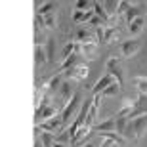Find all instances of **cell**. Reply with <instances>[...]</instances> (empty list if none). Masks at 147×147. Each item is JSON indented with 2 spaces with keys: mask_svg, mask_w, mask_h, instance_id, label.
<instances>
[{
  "mask_svg": "<svg viewBox=\"0 0 147 147\" xmlns=\"http://www.w3.org/2000/svg\"><path fill=\"white\" fill-rule=\"evenodd\" d=\"M134 86L138 88V92L147 96V76H134Z\"/></svg>",
  "mask_w": 147,
  "mask_h": 147,
  "instance_id": "obj_19",
  "label": "cell"
},
{
  "mask_svg": "<svg viewBox=\"0 0 147 147\" xmlns=\"http://www.w3.org/2000/svg\"><path fill=\"white\" fill-rule=\"evenodd\" d=\"M113 82H115V78H113L111 75H107V73H105V75L92 86V94H94V96H99V94L103 92V90L109 86V84H113Z\"/></svg>",
  "mask_w": 147,
  "mask_h": 147,
  "instance_id": "obj_8",
  "label": "cell"
},
{
  "mask_svg": "<svg viewBox=\"0 0 147 147\" xmlns=\"http://www.w3.org/2000/svg\"><path fill=\"white\" fill-rule=\"evenodd\" d=\"M75 8H76V11H90V10H94V2H90V0H78L75 4Z\"/></svg>",
  "mask_w": 147,
  "mask_h": 147,
  "instance_id": "obj_23",
  "label": "cell"
},
{
  "mask_svg": "<svg viewBox=\"0 0 147 147\" xmlns=\"http://www.w3.org/2000/svg\"><path fill=\"white\" fill-rule=\"evenodd\" d=\"M73 54H75V42H69V44H65V48H63V59H67V57H71Z\"/></svg>",
  "mask_w": 147,
  "mask_h": 147,
  "instance_id": "obj_29",
  "label": "cell"
},
{
  "mask_svg": "<svg viewBox=\"0 0 147 147\" xmlns=\"http://www.w3.org/2000/svg\"><path fill=\"white\" fill-rule=\"evenodd\" d=\"M55 142H59V143H65V142H71V134H69V130H63L59 134V136L55 138Z\"/></svg>",
  "mask_w": 147,
  "mask_h": 147,
  "instance_id": "obj_32",
  "label": "cell"
},
{
  "mask_svg": "<svg viewBox=\"0 0 147 147\" xmlns=\"http://www.w3.org/2000/svg\"><path fill=\"white\" fill-rule=\"evenodd\" d=\"M143 29V17H138V19H134V21L128 25V33L132 34V36H136V34L142 33Z\"/></svg>",
  "mask_w": 147,
  "mask_h": 147,
  "instance_id": "obj_16",
  "label": "cell"
},
{
  "mask_svg": "<svg viewBox=\"0 0 147 147\" xmlns=\"http://www.w3.org/2000/svg\"><path fill=\"white\" fill-rule=\"evenodd\" d=\"M54 48H55L54 38H48V40H46V54H48V61H54Z\"/></svg>",
  "mask_w": 147,
  "mask_h": 147,
  "instance_id": "obj_27",
  "label": "cell"
},
{
  "mask_svg": "<svg viewBox=\"0 0 147 147\" xmlns=\"http://www.w3.org/2000/svg\"><path fill=\"white\" fill-rule=\"evenodd\" d=\"M71 84L69 82H63L61 84V88H59V92H57V99H61V101H65V105L71 101Z\"/></svg>",
  "mask_w": 147,
  "mask_h": 147,
  "instance_id": "obj_13",
  "label": "cell"
},
{
  "mask_svg": "<svg viewBox=\"0 0 147 147\" xmlns=\"http://www.w3.org/2000/svg\"><path fill=\"white\" fill-rule=\"evenodd\" d=\"M132 6H130V2H126V0H120L119 2V10H117V16H120V13H126V11L130 10Z\"/></svg>",
  "mask_w": 147,
  "mask_h": 147,
  "instance_id": "obj_31",
  "label": "cell"
},
{
  "mask_svg": "<svg viewBox=\"0 0 147 147\" xmlns=\"http://www.w3.org/2000/svg\"><path fill=\"white\" fill-rule=\"evenodd\" d=\"M113 140H109V138H101V145L99 147H113Z\"/></svg>",
  "mask_w": 147,
  "mask_h": 147,
  "instance_id": "obj_33",
  "label": "cell"
},
{
  "mask_svg": "<svg viewBox=\"0 0 147 147\" xmlns=\"http://www.w3.org/2000/svg\"><path fill=\"white\" fill-rule=\"evenodd\" d=\"M115 119H117V128H115V132H117L119 136H122V138H136L134 136V130H132V126H130L128 117H115Z\"/></svg>",
  "mask_w": 147,
  "mask_h": 147,
  "instance_id": "obj_3",
  "label": "cell"
},
{
  "mask_svg": "<svg viewBox=\"0 0 147 147\" xmlns=\"http://www.w3.org/2000/svg\"><path fill=\"white\" fill-rule=\"evenodd\" d=\"M138 17H140V16H138V10L134 8V6H132L130 10L126 11V21H128V25H130V23L134 21V19H138Z\"/></svg>",
  "mask_w": 147,
  "mask_h": 147,
  "instance_id": "obj_30",
  "label": "cell"
},
{
  "mask_svg": "<svg viewBox=\"0 0 147 147\" xmlns=\"http://www.w3.org/2000/svg\"><path fill=\"white\" fill-rule=\"evenodd\" d=\"M54 147H67V145H65V143H59V142H55V143H54Z\"/></svg>",
  "mask_w": 147,
  "mask_h": 147,
  "instance_id": "obj_38",
  "label": "cell"
},
{
  "mask_svg": "<svg viewBox=\"0 0 147 147\" xmlns=\"http://www.w3.org/2000/svg\"><path fill=\"white\" fill-rule=\"evenodd\" d=\"M78 65V54H73L71 57H67V59H63V63L59 65V73L61 71H69V69H73V67Z\"/></svg>",
  "mask_w": 147,
  "mask_h": 147,
  "instance_id": "obj_14",
  "label": "cell"
},
{
  "mask_svg": "<svg viewBox=\"0 0 147 147\" xmlns=\"http://www.w3.org/2000/svg\"><path fill=\"white\" fill-rule=\"evenodd\" d=\"M142 48V40L140 38H128L126 42H122V55L124 57H132L136 55Z\"/></svg>",
  "mask_w": 147,
  "mask_h": 147,
  "instance_id": "obj_5",
  "label": "cell"
},
{
  "mask_svg": "<svg viewBox=\"0 0 147 147\" xmlns=\"http://www.w3.org/2000/svg\"><path fill=\"white\" fill-rule=\"evenodd\" d=\"M61 126H63V117H61V115H55V117H52V119L44 120L42 124L38 126V130L54 134V132H57V128H61Z\"/></svg>",
  "mask_w": 147,
  "mask_h": 147,
  "instance_id": "obj_4",
  "label": "cell"
},
{
  "mask_svg": "<svg viewBox=\"0 0 147 147\" xmlns=\"http://www.w3.org/2000/svg\"><path fill=\"white\" fill-rule=\"evenodd\" d=\"M82 147H98V142H90V143H86V145H82Z\"/></svg>",
  "mask_w": 147,
  "mask_h": 147,
  "instance_id": "obj_37",
  "label": "cell"
},
{
  "mask_svg": "<svg viewBox=\"0 0 147 147\" xmlns=\"http://www.w3.org/2000/svg\"><path fill=\"white\" fill-rule=\"evenodd\" d=\"M94 13L101 19V21H109L111 17L107 16V11L103 10V6H101V2H94Z\"/></svg>",
  "mask_w": 147,
  "mask_h": 147,
  "instance_id": "obj_21",
  "label": "cell"
},
{
  "mask_svg": "<svg viewBox=\"0 0 147 147\" xmlns=\"http://www.w3.org/2000/svg\"><path fill=\"white\" fill-rule=\"evenodd\" d=\"M61 78H63V76H61V73H57V75H54L52 78H50V82H48V92L55 94L57 90H59L61 84H63V82H61Z\"/></svg>",
  "mask_w": 147,
  "mask_h": 147,
  "instance_id": "obj_15",
  "label": "cell"
},
{
  "mask_svg": "<svg viewBox=\"0 0 147 147\" xmlns=\"http://www.w3.org/2000/svg\"><path fill=\"white\" fill-rule=\"evenodd\" d=\"M94 128H96L99 134H105V132H115V128H117V119H107V120H103V122L96 124Z\"/></svg>",
  "mask_w": 147,
  "mask_h": 147,
  "instance_id": "obj_11",
  "label": "cell"
},
{
  "mask_svg": "<svg viewBox=\"0 0 147 147\" xmlns=\"http://www.w3.org/2000/svg\"><path fill=\"white\" fill-rule=\"evenodd\" d=\"M120 90H122V88H120V84H119L117 80H115L113 84H109V86L105 88V90H103L101 94H103V96H115V94H117V92H120Z\"/></svg>",
  "mask_w": 147,
  "mask_h": 147,
  "instance_id": "obj_26",
  "label": "cell"
},
{
  "mask_svg": "<svg viewBox=\"0 0 147 147\" xmlns=\"http://www.w3.org/2000/svg\"><path fill=\"white\" fill-rule=\"evenodd\" d=\"M117 38H119V31L113 29V27H107L103 31V40H101V42H115Z\"/></svg>",
  "mask_w": 147,
  "mask_h": 147,
  "instance_id": "obj_20",
  "label": "cell"
},
{
  "mask_svg": "<svg viewBox=\"0 0 147 147\" xmlns=\"http://www.w3.org/2000/svg\"><path fill=\"white\" fill-rule=\"evenodd\" d=\"M34 61H36V67H42L44 63H48V54H46L44 46H34Z\"/></svg>",
  "mask_w": 147,
  "mask_h": 147,
  "instance_id": "obj_12",
  "label": "cell"
},
{
  "mask_svg": "<svg viewBox=\"0 0 147 147\" xmlns=\"http://www.w3.org/2000/svg\"><path fill=\"white\" fill-rule=\"evenodd\" d=\"M44 27H46V29H54L55 27V16H54V13L44 16Z\"/></svg>",
  "mask_w": 147,
  "mask_h": 147,
  "instance_id": "obj_28",
  "label": "cell"
},
{
  "mask_svg": "<svg viewBox=\"0 0 147 147\" xmlns=\"http://www.w3.org/2000/svg\"><path fill=\"white\" fill-rule=\"evenodd\" d=\"M130 126H132V130H134V136L140 140L147 130V115H142V117L130 120Z\"/></svg>",
  "mask_w": 147,
  "mask_h": 147,
  "instance_id": "obj_7",
  "label": "cell"
},
{
  "mask_svg": "<svg viewBox=\"0 0 147 147\" xmlns=\"http://www.w3.org/2000/svg\"><path fill=\"white\" fill-rule=\"evenodd\" d=\"M90 132H92V126H86V124H84L80 130H78L75 136L71 138V147H78L82 140H86V138H88V134H90Z\"/></svg>",
  "mask_w": 147,
  "mask_h": 147,
  "instance_id": "obj_9",
  "label": "cell"
},
{
  "mask_svg": "<svg viewBox=\"0 0 147 147\" xmlns=\"http://www.w3.org/2000/svg\"><path fill=\"white\" fill-rule=\"evenodd\" d=\"M90 23H92V25H96V27H99V25H101V23H103V21H101V19H99L98 16H94L92 19H90Z\"/></svg>",
  "mask_w": 147,
  "mask_h": 147,
  "instance_id": "obj_36",
  "label": "cell"
},
{
  "mask_svg": "<svg viewBox=\"0 0 147 147\" xmlns=\"http://www.w3.org/2000/svg\"><path fill=\"white\" fill-rule=\"evenodd\" d=\"M54 8H55V2H44L40 8H38V11H36V16H48L50 11H54Z\"/></svg>",
  "mask_w": 147,
  "mask_h": 147,
  "instance_id": "obj_22",
  "label": "cell"
},
{
  "mask_svg": "<svg viewBox=\"0 0 147 147\" xmlns=\"http://www.w3.org/2000/svg\"><path fill=\"white\" fill-rule=\"evenodd\" d=\"M103 31H105L103 27H98V31H96V36H98V42H101V40H103Z\"/></svg>",
  "mask_w": 147,
  "mask_h": 147,
  "instance_id": "obj_35",
  "label": "cell"
},
{
  "mask_svg": "<svg viewBox=\"0 0 147 147\" xmlns=\"http://www.w3.org/2000/svg\"><path fill=\"white\" fill-rule=\"evenodd\" d=\"M88 38H90V31L88 29H84V27L76 29V42L84 44V42H88Z\"/></svg>",
  "mask_w": 147,
  "mask_h": 147,
  "instance_id": "obj_24",
  "label": "cell"
},
{
  "mask_svg": "<svg viewBox=\"0 0 147 147\" xmlns=\"http://www.w3.org/2000/svg\"><path fill=\"white\" fill-rule=\"evenodd\" d=\"M94 17V10H90V11H76L75 10V13H73V21L75 23H82V21H90Z\"/></svg>",
  "mask_w": 147,
  "mask_h": 147,
  "instance_id": "obj_18",
  "label": "cell"
},
{
  "mask_svg": "<svg viewBox=\"0 0 147 147\" xmlns=\"http://www.w3.org/2000/svg\"><path fill=\"white\" fill-rule=\"evenodd\" d=\"M96 50H98V42L96 40H88L82 44V55L86 59H96Z\"/></svg>",
  "mask_w": 147,
  "mask_h": 147,
  "instance_id": "obj_10",
  "label": "cell"
},
{
  "mask_svg": "<svg viewBox=\"0 0 147 147\" xmlns=\"http://www.w3.org/2000/svg\"><path fill=\"white\" fill-rule=\"evenodd\" d=\"M44 40H46V38H44V34H36V36H34V46H42Z\"/></svg>",
  "mask_w": 147,
  "mask_h": 147,
  "instance_id": "obj_34",
  "label": "cell"
},
{
  "mask_svg": "<svg viewBox=\"0 0 147 147\" xmlns=\"http://www.w3.org/2000/svg\"><path fill=\"white\" fill-rule=\"evenodd\" d=\"M80 101H82V96L80 94H73L71 101L63 107V111H61V117H63V124H67V122H71L73 117H75V113L78 111V107H80Z\"/></svg>",
  "mask_w": 147,
  "mask_h": 147,
  "instance_id": "obj_1",
  "label": "cell"
},
{
  "mask_svg": "<svg viewBox=\"0 0 147 147\" xmlns=\"http://www.w3.org/2000/svg\"><path fill=\"white\" fill-rule=\"evenodd\" d=\"M105 69H107V75H111L115 80L120 84V88H124V78H122V69H120V59L119 57H109L107 63H105Z\"/></svg>",
  "mask_w": 147,
  "mask_h": 147,
  "instance_id": "obj_2",
  "label": "cell"
},
{
  "mask_svg": "<svg viewBox=\"0 0 147 147\" xmlns=\"http://www.w3.org/2000/svg\"><path fill=\"white\" fill-rule=\"evenodd\" d=\"M88 73H90L88 65H84V63H78L76 67H73V69L65 71V76H67V78H71V80H84V78L88 76Z\"/></svg>",
  "mask_w": 147,
  "mask_h": 147,
  "instance_id": "obj_6",
  "label": "cell"
},
{
  "mask_svg": "<svg viewBox=\"0 0 147 147\" xmlns=\"http://www.w3.org/2000/svg\"><path fill=\"white\" fill-rule=\"evenodd\" d=\"M40 143L42 147H54V136L50 134V132H42V136H40Z\"/></svg>",
  "mask_w": 147,
  "mask_h": 147,
  "instance_id": "obj_25",
  "label": "cell"
},
{
  "mask_svg": "<svg viewBox=\"0 0 147 147\" xmlns=\"http://www.w3.org/2000/svg\"><path fill=\"white\" fill-rule=\"evenodd\" d=\"M101 6H103V10L107 11V16H109V17L117 16V10H119V2H115V0H103V2H101Z\"/></svg>",
  "mask_w": 147,
  "mask_h": 147,
  "instance_id": "obj_17",
  "label": "cell"
}]
</instances>
